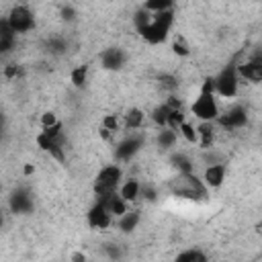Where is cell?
Listing matches in <instances>:
<instances>
[{"mask_svg":"<svg viewBox=\"0 0 262 262\" xmlns=\"http://www.w3.org/2000/svg\"><path fill=\"white\" fill-rule=\"evenodd\" d=\"M174 8L170 10H162V12H151L147 25L139 31V37L147 43V45H162L168 41L172 27H174Z\"/></svg>","mask_w":262,"mask_h":262,"instance_id":"cell-1","label":"cell"},{"mask_svg":"<svg viewBox=\"0 0 262 262\" xmlns=\"http://www.w3.org/2000/svg\"><path fill=\"white\" fill-rule=\"evenodd\" d=\"M219 111H221V106H219V98L213 90V76H209L201 84L199 94L190 104V115L196 121H215L219 117Z\"/></svg>","mask_w":262,"mask_h":262,"instance_id":"cell-2","label":"cell"},{"mask_svg":"<svg viewBox=\"0 0 262 262\" xmlns=\"http://www.w3.org/2000/svg\"><path fill=\"white\" fill-rule=\"evenodd\" d=\"M170 192L180 196V199H190V201H205L209 194V188L203 184V180L194 172H182L176 174V178L170 180Z\"/></svg>","mask_w":262,"mask_h":262,"instance_id":"cell-3","label":"cell"},{"mask_svg":"<svg viewBox=\"0 0 262 262\" xmlns=\"http://www.w3.org/2000/svg\"><path fill=\"white\" fill-rule=\"evenodd\" d=\"M35 141L51 158H55L59 162L66 158V131H63L61 121H57L55 125H49V127H41Z\"/></svg>","mask_w":262,"mask_h":262,"instance_id":"cell-4","label":"cell"},{"mask_svg":"<svg viewBox=\"0 0 262 262\" xmlns=\"http://www.w3.org/2000/svg\"><path fill=\"white\" fill-rule=\"evenodd\" d=\"M239 76H237V68L235 61L223 66L219 70L217 76H213V90L217 94V98H225V100H233L239 92Z\"/></svg>","mask_w":262,"mask_h":262,"instance_id":"cell-5","label":"cell"},{"mask_svg":"<svg viewBox=\"0 0 262 262\" xmlns=\"http://www.w3.org/2000/svg\"><path fill=\"white\" fill-rule=\"evenodd\" d=\"M123 182V168L121 164H108V166H102L92 182V190L96 194V199H102V196H108L113 192L119 190V184Z\"/></svg>","mask_w":262,"mask_h":262,"instance_id":"cell-6","label":"cell"},{"mask_svg":"<svg viewBox=\"0 0 262 262\" xmlns=\"http://www.w3.org/2000/svg\"><path fill=\"white\" fill-rule=\"evenodd\" d=\"M143 143H145V135L141 133V129H135V131H127L125 137H121L117 143H115V162L117 164H127L131 162L141 149H143Z\"/></svg>","mask_w":262,"mask_h":262,"instance_id":"cell-7","label":"cell"},{"mask_svg":"<svg viewBox=\"0 0 262 262\" xmlns=\"http://www.w3.org/2000/svg\"><path fill=\"white\" fill-rule=\"evenodd\" d=\"M8 29L18 37V35H27L35 29V12L27 6V4H14L8 14L4 16Z\"/></svg>","mask_w":262,"mask_h":262,"instance_id":"cell-8","label":"cell"},{"mask_svg":"<svg viewBox=\"0 0 262 262\" xmlns=\"http://www.w3.org/2000/svg\"><path fill=\"white\" fill-rule=\"evenodd\" d=\"M215 125L225 131H237L248 125V108L239 102L229 104L227 108L219 111V117L215 119Z\"/></svg>","mask_w":262,"mask_h":262,"instance_id":"cell-9","label":"cell"},{"mask_svg":"<svg viewBox=\"0 0 262 262\" xmlns=\"http://www.w3.org/2000/svg\"><path fill=\"white\" fill-rule=\"evenodd\" d=\"M86 221H88V225L92 229H108L115 223V217L111 215V211L106 209V205L100 199H96V203L86 213Z\"/></svg>","mask_w":262,"mask_h":262,"instance_id":"cell-10","label":"cell"},{"mask_svg":"<svg viewBox=\"0 0 262 262\" xmlns=\"http://www.w3.org/2000/svg\"><path fill=\"white\" fill-rule=\"evenodd\" d=\"M98 59H100V68L102 70H106V72H119L127 63V51L123 47L113 45V47L102 49L100 55H98Z\"/></svg>","mask_w":262,"mask_h":262,"instance_id":"cell-11","label":"cell"},{"mask_svg":"<svg viewBox=\"0 0 262 262\" xmlns=\"http://www.w3.org/2000/svg\"><path fill=\"white\" fill-rule=\"evenodd\" d=\"M235 68H237L239 80H246L252 84H258L262 80V55L260 53H254L252 57L235 63Z\"/></svg>","mask_w":262,"mask_h":262,"instance_id":"cell-12","label":"cell"},{"mask_svg":"<svg viewBox=\"0 0 262 262\" xmlns=\"http://www.w3.org/2000/svg\"><path fill=\"white\" fill-rule=\"evenodd\" d=\"M225 176H227V164L225 162H213V164H207L205 166L201 180H203V184L209 190H217V188L223 186Z\"/></svg>","mask_w":262,"mask_h":262,"instance_id":"cell-13","label":"cell"},{"mask_svg":"<svg viewBox=\"0 0 262 262\" xmlns=\"http://www.w3.org/2000/svg\"><path fill=\"white\" fill-rule=\"evenodd\" d=\"M33 207H35V203H33V194H31L29 188L18 186V188L12 190V194H10V199H8V209H10L12 213H16V215H27V213L33 211Z\"/></svg>","mask_w":262,"mask_h":262,"instance_id":"cell-14","label":"cell"},{"mask_svg":"<svg viewBox=\"0 0 262 262\" xmlns=\"http://www.w3.org/2000/svg\"><path fill=\"white\" fill-rule=\"evenodd\" d=\"M194 127H196V145L203 147V149L213 147L215 131H217L215 121H199V125H194Z\"/></svg>","mask_w":262,"mask_h":262,"instance_id":"cell-15","label":"cell"},{"mask_svg":"<svg viewBox=\"0 0 262 262\" xmlns=\"http://www.w3.org/2000/svg\"><path fill=\"white\" fill-rule=\"evenodd\" d=\"M178 131L172 129V127H160L158 133H156V145L162 149V151H172L178 143Z\"/></svg>","mask_w":262,"mask_h":262,"instance_id":"cell-16","label":"cell"},{"mask_svg":"<svg viewBox=\"0 0 262 262\" xmlns=\"http://www.w3.org/2000/svg\"><path fill=\"white\" fill-rule=\"evenodd\" d=\"M145 113L141 111V108H137V106H131L125 115H123V119H121V127L125 129V131H135V129H143V123H145Z\"/></svg>","mask_w":262,"mask_h":262,"instance_id":"cell-17","label":"cell"},{"mask_svg":"<svg viewBox=\"0 0 262 262\" xmlns=\"http://www.w3.org/2000/svg\"><path fill=\"white\" fill-rule=\"evenodd\" d=\"M115 221H117V227H119L121 233H133V231L137 229L139 221H141V213H139L137 209H127V211H125L121 217H117Z\"/></svg>","mask_w":262,"mask_h":262,"instance_id":"cell-18","label":"cell"},{"mask_svg":"<svg viewBox=\"0 0 262 262\" xmlns=\"http://www.w3.org/2000/svg\"><path fill=\"white\" fill-rule=\"evenodd\" d=\"M119 196L123 199V201H127L129 205L131 203H135L137 199H139V194H141V182L137 180V178H127V180H123L121 184H119Z\"/></svg>","mask_w":262,"mask_h":262,"instance_id":"cell-19","label":"cell"},{"mask_svg":"<svg viewBox=\"0 0 262 262\" xmlns=\"http://www.w3.org/2000/svg\"><path fill=\"white\" fill-rule=\"evenodd\" d=\"M170 111H172V100L166 98L164 102H160L151 113H149V119L151 123L160 129V127H166L168 125V117H170Z\"/></svg>","mask_w":262,"mask_h":262,"instance_id":"cell-20","label":"cell"},{"mask_svg":"<svg viewBox=\"0 0 262 262\" xmlns=\"http://www.w3.org/2000/svg\"><path fill=\"white\" fill-rule=\"evenodd\" d=\"M104 205H106V209L111 211V215L117 219V217H121L127 209H129V203L127 201H123L121 196H119V192H113V194H108V196H102L100 199Z\"/></svg>","mask_w":262,"mask_h":262,"instance_id":"cell-21","label":"cell"},{"mask_svg":"<svg viewBox=\"0 0 262 262\" xmlns=\"http://www.w3.org/2000/svg\"><path fill=\"white\" fill-rule=\"evenodd\" d=\"M170 164H172V168H174L178 174H182V172H194L192 160H190L184 151H172V156H170Z\"/></svg>","mask_w":262,"mask_h":262,"instance_id":"cell-22","label":"cell"},{"mask_svg":"<svg viewBox=\"0 0 262 262\" xmlns=\"http://www.w3.org/2000/svg\"><path fill=\"white\" fill-rule=\"evenodd\" d=\"M119 129H121V119H119V115L111 113V115H104V117H102V121H100V135H102V137H111V135H115Z\"/></svg>","mask_w":262,"mask_h":262,"instance_id":"cell-23","label":"cell"},{"mask_svg":"<svg viewBox=\"0 0 262 262\" xmlns=\"http://www.w3.org/2000/svg\"><path fill=\"white\" fill-rule=\"evenodd\" d=\"M45 47L51 55H63L68 51V39L61 37V35H51L47 41H45Z\"/></svg>","mask_w":262,"mask_h":262,"instance_id":"cell-24","label":"cell"},{"mask_svg":"<svg viewBox=\"0 0 262 262\" xmlns=\"http://www.w3.org/2000/svg\"><path fill=\"white\" fill-rule=\"evenodd\" d=\"M176 260L178 262H207L209 256L201 250V248H188V250H182L176 254Z\"/></svg>","mask_w":262,"mask_h":262,"instance_id":"cell-25","label":"cell"},{"mask_svg":"<svg viewBox=\"0 0 262 262\" xmlns=\"http://www.w3.org/2000/svg\"><path fill=\"white\" fill-rule=\"evenodd\" d=\"M176 131H178V137H182L186 143H192V145L196 143V127L190 121H182Z\"/></svg>","mask_w":262,"mask_h":262,"instance_id":"cell-26","label":"cell"},{"mask_svg":"<svg viewBox=\"0 0 262 262\" xmlns=\"http://www.w3.org/2000/svg\"><path fill=\"white\" fill-rule=\"evenodd\" d=\"M70 82H72L76 88H82V86L88 82V66H76V68L70 72Z\"/></svg>","mask_w":262,"mask_h":262,"instance_id":"cell-27","label":"cell"},{"mask_svg":"<svg viewBox=\"0 0 262 262\" xmlns=\"http://www.w3.org/2000/svg\"><path fill=\"white\" fill-rule=\"evenodd\" d=\"M176 0H145L143 8H147L149 12H162V10H170L174 8Z\"/></svg>","mask_w":262,"mask_h":262,"instance_id":"cell-28","label":"cell"},{"mask_svg":"<svg viewBox=\"0 0 262 262\" xmlns=\"http://www.w3.org/2000/svg\"><path fill=\"white\" fill-rule=\"evenodd\" d=\"M172 53L174 55H180V57L190 55V45L186 43V39L182 35H176L174 37V41H172Z\"/></svg>","mask_w":262,"mask_h":262,"instance_id":"cell-29","label":"cell"},{"mask_svg":"<svg viewBox=\"0 0 262 262\" xmlns=\"http://www.w3.org/2000/svg\"><path fill=\"white\" fill-rule=\"evenodd\" d=\"M149 16H151V12H149L147 8H143V6L135 10V14H133V27H135V31H137V33L147 25Z\"/></svg>","mask_w":262,"mask_h":262,"instance_id":"cell-30","label":"cell"},{"mask_svg":"<svg viewBox=\"0 0 262 262\" xmlns=\"http://www.w3.org/2000/svg\"><path fill=\"white\" fill-rule=\"evenodd\" d=\"M59 16H61L63 23H74V20L78 18V12H76V8H74L72 4H63V6L59 8Z\"/></svg>","mask_w":262,"mask_h":262,"instance_id":"cell-31","label":"cell"},{"mask_svg":"<svg viewBox=\"0 0 262 262\" xmlns=\"http://www.w3.org/2000/svg\"><path fill=\"white\" fill-rule=\"evenodd\" d=\"M139 196H143L145 201H156L158 199V190H156L154 184H141V194Z\"/></svg>","mask_w":262,"mask_h":262,"instance_id":"cell-32","label":"cell"},{"mask_svg":"<svg viewBox=\"0 0 262 262\" xmlns=\"http://www.w3.org/2000/svg\"><path fill=\"white\" fill-rule=\"evenodd\" d=\"M59 119H57V115L55 113H51V111H47V113H43L41 115V127H49V125H55Z\"/></svg>","mask_w":262,"mask_h":262,"instance_id":"cell-33","label":"cell"},{"mask_svg":"<svg viewBox=\"0 0 262 262\" xmlns=\"http://www.w3.org/2000/svg\"><path fill=\"white\" fill-rule=\"evenodd\" d=\"M16 76H20V66L10 63V66H6V68H4V78L12 80V78H16Z\"/></svg>","mask_w":262,"mask_h":262,"instance_id":"cell-34","label":"cell"},{"mask_svg":"<svg viewBox=\"0 0 262 262\" xmlns=\"http://www.w3.org/2000/svg\"><path fill=\"white\" fill-rule=\"evenodd\" d=\"M104 250H106V256H108V258H121V256H123V252H121V246L108 244V246H104Z\"/></svg>","mask_w":262,"mask_h":262,"instance_id":"cell-35","label":"cell"},{"mask_svg":"<svg viewBox=\"0 0 262 262\" xmlns=\"http://www.w3.org/2000/svg\"><path fill=\"white\" fill-rule=\"evenodd\" d=\"M4 125H6V117H4V113L0 111V129H4Z\"/></svg>","mask_w":262,"mask_h":262,"instance_id":"cell-36","label":"cell"},{"mask_svg":"<svg viewBox=\"0 0 262 262\" xmlns=\"http://www.w3.org/2000/svg\"><path fill=\"white\" fill-rule=\"evenodd\" d=\"M72 260H86V256H84V254H74Z\"/></svg>","mask_w":262,"mask_h":262,"instance_id":"cell-37","label":"cell"},{"mask_svg":"<svg viewBox=\"0 0 262 262\" xmlns=\"http://www.w3.org/2000/svg\"><path fill=\"white\" fill-rule=\"evenodd\" d=\"M2 225H4V213L0 211V229H2Z\"/></svg>","mask_w":262,"mask_h":262,"instance_id":"cell-38","label":"cell"},{"mask_svg":"<svg viewBox=\"0 0 262 262\" xmlns=\"http://www.w3.org/2000/svg\"><path fill=\"white\" fill-rule=\"evenodd\" d=\"M2 139H4V129H0V143H2Z\"/></svg>","mask_w":262,"mask_h":262,"instance_id":"cell-39","label":"cell"}]
</instances>
